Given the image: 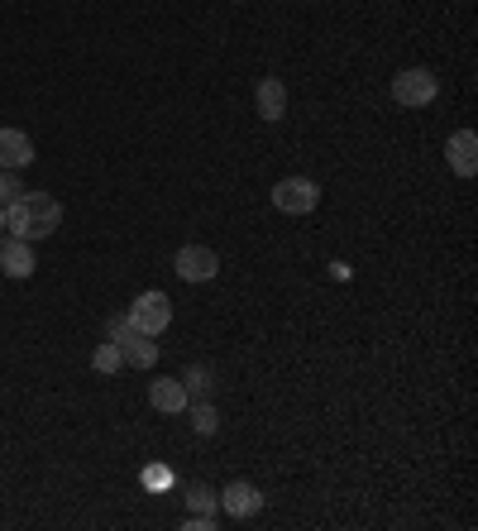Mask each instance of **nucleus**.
Listing matches in <instances>:
<instances>
[{"mask_svg": "<svg viewBox=\"0 0 478 531\" xmlns=\"http://www.w3.org/2000/svg\"><path fill=\"white\" fill-rule=\"evenodd\" d=\"M58 225H63V206H58V197H48V192H24L20 201L5 206V230L29 244L48 240Z\"/></svg>", "mask_w": 478, "mask_h": 531, "instance_id": "nucleus-1", "label": "nucleus"}, {"mask_svg": "<svg viewBox=\"0 0 478 531\" xmlns=\"http://www.w3.org/2000/svg\"><path fill=\"white\" fill-rule=\"evenodd\" d=\"M440 82H435L431 67H402L397 77H392V101L397 106H431Z\"/></svg>", "mask_w": 478, "mask_h": 531, "instance_id": "nucleus-2", "label": "nucleus"}, {"mask_svg": "<svg viewBox=\"0 0 478 531\" xmlns=\"http://www.w3.org/2000/svg\"><path fill=\"white\" fill-rule=\"evenodd\" d=\"M130 326L144 335H163L168 326H173V302L163 297V292H144V297H134L130 302Z\"/></svg>", "mask_w": 478, "mask_h": 531, "instance_id": "nucleus-3", "label": "nucleus"}, {"mask_svg": "<svg viewBox=\"0 0 478 531\" xmlns=\"http://www.w3.org/2000/svg\"><path fill=\"white\" fill-rule=\"evenodd\" d=\"M316 201H321V187H316L311 177H283V182L273 187V206H278L283 216H311Z\"/></svg>", "mask_w": 478, "mask_h": 531, "instance_id": "nucleus-4", "label": "nucleus"}, {"mask_svg": "<svg viewBox=\"0 0 478 531\" xmlns=\"http://www.w3.org/2000/svg\"><path fill=\"white\" fill-rule=\"evenodd\" d=\"M173 268H177V278H187V283H211L220 273V254L211 244H182Z\"/></svg>", "mask_w": 478, "mask_h": 531, "instance_id": "nucleus-5", "label": "nucleus"}, {"mask_svg": "<svg viewBox=\"0 0 478 531\" xmlns=\"http://www.w3.org/2000/svg\"><path fill=\"white\" fill-rule=\"evenodd\" d=\"M263 508V493L249 479H235V484H225L220 488V512H230V517H254V512Z\"/></svg>", "mask_w": 478, "mask_h": 531, "instance_id": "nucleus-6", "label": "nucleus"}, {"mask_svg": "<svg viewBox=\"0 0 478 531\" xmlns=\"http://www.w3.org/2000/svg\"><path fill=\"white\" fill-rule=\"evenodd\" d=\"M34 163V139L24 130H10V125H0V168L5 173H20Z\"/></svg>", "mask_w": 478, "mask_h": 531, "instance_id": "nucleus-7", "label": "nucleus"}, {"mask_svg": "<svg viewBox=\"0 0 478 531\" xmlns=\"http://www.w3.org/2000/svg\"><path fill=\"white\" fill-rule=\"evenodd\" d=\"M115 345H120V359L134 364V369H153V364H158V345H153V335L134 331V326L115 335Z\"/></svg>", "mask_w": 478, "mask_h": 531, "instance_id": "nucleus-8", "label": "nucleus"}, {"mask_svg": "<svg viewBox=\"0 0 478 531\" xmlns=\"http://www.w3.org/2000/svg\"><path fill=\"white\" fill-rule=\"evenodd\" d=\"M445 158H450V168L459 177H474L478 168V134L474 130H455L450 134V144H445Z\"/></svg>", "mask_w": 478, "mask_h": 531, "instance_id": "nucleus-9", "label": "nucleus"}, {"mask_svg": "<svg viewBox=\"0 0 478 531\" xmlns=\"http://www.w3.org/2000/svg\"><path fill=\"white\" fill-rule=\"evenodd\" d=\"M0 268L10 273V278H29L34 273V244L20 240V235H10V240H0Z\"/></svg>", "mask_w": 478, "mask_h": 531, "instance_id": "nucleus-10", "label": "nucleus"}, {"mask_svg": "<svg viewBox=\"0 0 478 531\" xmlns=\"http://www.w3.org/2000/svg\"><path fill=\"white\" fill-rule=\"evenodd\" d=\"M149 402H153V412H168V417L187 412V388H182V378H153Z\"/></svg>", "mask_w": 478, "mask_h": 531, "instance_id": "nucleus-11", "label": "nucleus"}, {"mask_svg": "<svg viewBox=\"0 0 478 531\" xmlns=\"http://www.w3.org/2000/svg\"><path fill=\"white\" fill-rule=\"evenodd\" d=\"M254 101H259L263 120H283V115H287V87L278 82V77H263L259 91H254Z\"/></svg>", "mask_w": 478, "mask_h": 531, "instance_id": "nucleus-12", "label": "nucleus"}, {"mask_svg": "<svg viewBox=\"0 0 478 531\" xmlns=\"http://www.w3.org/2000/svg\"><path fill=\"white\" fill-rule=\"evenodd\" d=\"M182 388H187V402L211 398V388H216V369H211V364H192V369L182 374Z\"/></svg>", "mask_w": 478, "mask_h": 531, "instance_id": "nucleus-13", "label": "nucleus"}, {"mask_svg": "<svg viewBox=\"0 0 478 531\" xmlns=\"http://www.w3.org/2000/svg\"><path fill=\"white\" fill-rule=\"evenodd\" d=\"M187 508L201 512V517H220V493L206 484H192L187 488Z\"/></svg>", "mask_w": 478, "mask_h": 531, "instance_id": "nucleus-14", "label": "nucleus"}, {"mask_svg": "<svg viewBox=\"0 0 478 531\" xmlns=\"http://www.w3.org/2000/svg\"><path fill=\"white\" fill-rule=\"evenodd\" d=\"M120 364H125V359H120V345H115V340H101L96 354H91V369H96V374H115Z\"/></svg>", "mask_w": 478, "mask_h": 531, "instance_id": "nucleus-15", "label": "nucleus"}, {"mask_svg": "<svg viewBox=\"0 0 478 531\" xmlns=\"http://www.w3.org/2000/svg\"><path fill=\"white\" fill-rule=\"evenodd\" d=\"M187 407H192V402H187ZM192 426H196V436H211V431H216L220 426V417H216V407H211V402L201 398L192 407Z\"/></svg>", "mask_w": 478, "mask_h": 531, "instance_id": "nucleus-16", "label": "nucleus"}, {"mask_svg": "<svg viewBox=\"0 0 478 531\" xmlns=\"http://www.w3.org/2000/svg\"><path fill=\"white\" fill-rule=\"evenodd\" d=\"M20 197H24L20 173H5V168H0V211H5L10 201H20Z\"/></svg>", "mask_w": 478, "mask_h": 531, "instance_id": "nucleus-17", "label": "nucleus"}, {"mask_svg": "<svg viewBox=\"0 0 478 531\" xmlns=\"http://www.w3.org/2000/svg\"><path fill=\"white\" fill-rule=\"evenodd\" d=\"M120 331H130V316H125V311H120V316H110V321H106V340H115Z\"/></svg>", "mask_w": 478, "mask_h": 531, "instance_id": "nucleus-18", "label": "nucleus"}, {"mask_svg": "<svg viewBox=\"0 0 478 531\" xmlns=\"http://www.w3.org/2000/svg\"><path fill=\"white\" fill-rule=\"evenodd\" d=\"M144 479H149L153 488H163V484H168V469H149V474H144Z\"/></svg>", "mask_w": 478, "mask_h": 531, "instance_id": "nucleus-19", "label": "nucleus"}, {"mask_svg": "<svg viewBox=\"0 0 478 531\" xmlns=\"http://www.w3.org/2000/svg\"><path fill=\"white\" fill-rule=\"evenodd\" d=\"M0 240H5V211H0Z\"/></svg>", "mask_w": 478, "mask_h": 531, "instance_id": "nucleus-20", "label": "nucleus"}]
</instances>
